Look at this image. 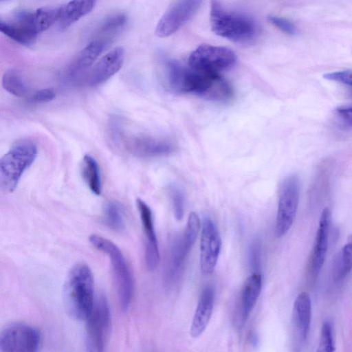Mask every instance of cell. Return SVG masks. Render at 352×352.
Instances as JSON below:
<instances>
[{
  "mask_svg": "<svg viewBox=\"0 0 352 352\" xmlns=\"http://www.w3.org/2000/svg\"><path fill=\"white\" fill-rule=\"evenodd\" d=\"M338 118L346 125L352 126V105L340 107L336 110Z\"/></svg>",
  "mask_w": 352,
  "mask_h": 352,
  "instance_id": "35",
  "label": "cell"
},
{
  "mask_svg": "<svg viewBox=\"0 0 352 352\" xmlns=\"http://www.w3.org/2000/svg\"><path fill=\"white\" fill-rule=\"evenodd\" d=\"M112 130L115 139L121 142L127 152L137 157L164 156L175 150V146L167 140L144 135L125 134L123 129L116 124Z\"/></svg>",
  "mask_w": 352,
  "mask_h": 352,
  "instance_id": "7",
  "label": "cell"
},
{
  "mask_svg": "<svg viewBox=\"0 0 352 352\" xmlns=\"http://www.w3.org/2000/svg\"><path fill=\"white\" fill-rule=\"evenodd\" d=\"M109 43L110 41L100 38L92 40L77 54L69 67V74L76 76L89 69Z\"/></svg>",
  "mask_w": 352,
  "mask_h": 352,
  "instance_id": "19",
  "label": "cell"
},
{
  "mask_svg": "<svg viewBox=\"0 0 352 352\" xmlns=\"http://www.w3.org/2000/svg\"><path fill=\"white\" fill-rule=\"evenodd\" d=\"M262 276L258 272H254L245 280L241 294V321L244 324L253 310L261 294Z\"/></svg>",
  "mask_w": 352,
  "mask_h": 352,
  "instance_id": "18",
  "label": "cell"
},
{
  "mask_svg": "<svg viewBox=\"0 0 352 352\" xmlns=\"http://www.w3.org/2000/svg\"><path fill=\"white\" fill-rule=\"evenodd\" d=\"M201 228V221L198 214L191 212L188 217L186 228L181 239L183 248L188 254L192 248Z\"/></svg>",
  "mask_w": 352,
  "mask_h": 352,
  "instance_id": "28",
  "label": "cell"
},
{
  "mask_svg": "<svg viewBox=\"0 0 352 352\" xmlns=\"http://www.w3.org/2000/svg\"><path fill=\"white\" fill-rule=\"evenodd\" d=\"M221 249L219 231L212 219H203L200 239V270L205 276L211 275L216 267Z\"/></svg>",
  "mask_w": 352,
  "mask_h": 352,
  "instance_id": "11",
  "label": "cell"
},
{
  "mask_svg": "<svg viewBox=\"0 0 352 352\" xmlns=\"http://www.w3.org/2000/svg\"><path fill=\"white\" fill-rule=\"evenodd\" d=\"M311 302L309 295L300 293L296 298L293 307V321L298 333L302 340H306L311 324Z\"/></svg>",
  "mask_w": 352,
  "mask_h": 352,
  "instance_id": "20",
  "label": "cell"
},
{
  "mask_svg": "<svg viewBox=\"0 0 352 352\" xmlns=\"http://www.w3.org/2000/svg\"><path fill=\"white\" fill-rule=\"evenodd\" d=\"M95 299L92 272L86 263H77L69 270L63 287L66 311L76 320H86Z\"/></svg>",
  "mask_w": 352,
  "mask_h": 352,
  "instance_id": "2",
  "label": "cell"
},
{
  "mask_svg": "<svg viewBox=\"0 0 352 352\" xmlns=\"http://www.w3.org/2000/svg\"><path fill=\"white\" fill-rule=\"evenodd\" d=\"M0 30L15 42L27 46H32L38 34L34 28L30 12L28 10L17 12L12 20H0Z\"/></svg>",
  "mask_w": 352,
  "mask_h": 352,
  "instance_id": "14",
  "label": "cell"
},
{
  "mask_svg": "<svg viewBox=\"0 0 352 352\" xmlns=\"http://www.w3.org/2000/svg\"><path fill=\"white\" fill-rule=\"evenodd\" d=\"M126 16L124 14H116L106 18L98 27V38L111 42L116 34L126 25Z\"/></svg>",
  "mask_w": 352,
  "mask_h": 352,
  "instance_id": "27",
  "label": "cell"
},
{
  "mask_svg": "<svg viewBox=\"0 0 352 352\" xmlns=\"http://www.w3.org/2000/svg\"><path fill=\"white\" fill-rule=\"evenodd\" d=\"M82 174L87 186L96 195L102 192V180L98 164L94 157L85 155L82 162Z\"/></svg>",
  "mask_w": 352,
  "mask_h": 352,
  "instance_id": "22",
  "label": "cell"
},
{
  "mask_svg": "<svg viewBox=\"0 0 352 352\" xmlns=\"http://www.w3.org/2000/svg\"><path fill=\"white\" fill-rule=\"evenodd\" d=\"M124 60V50L121 47H117L107 53L90 70L89 84L96 86L109 80L120 69Z\"/></svg>",
  "mask_w": 352,
  "mask_h": 352,
  "instance_id": "15",
  "label": "cell"
},
{
  "mask_svg": "<svg viewBox=\"0 0 352 352\" xmlns=\"http://www.w3.org/2000/svg\"><path fill=\"white\" fill-rule=\"evenodd\" d=\"M41 345L40 331L25 323H11L0 334V352H34Z\"/></svg>",
  "mask_w": 352,
  "mask_h": 352,
  "instance_id": "9",
  "label": "cell"
},
{
  "mask_svg": "<svg viewBox=\"0 0 352 352\" xmlns=\"http://www.w3.org/2000/svg\"><path fill=\"white\" fill-rule=\"evenodd\" d=\"M352 270V234L348 238L336 259L333 269L336 282L342 280Z\"/></svg>",
  "mask_w": 352,
  "mask_h": 352,
  "instance_id": "24",
  "label": "cell"
},
{
  "mask_svg": "<svg viewBox=\"0 0 352 352\" xmlns=\"http://www.w3.org/2000/svg\"><path fill=\"white\" fill-rule=\"evenodd\" d=\"M203 0H178L160 19L155 34L161 38L177 32L198 10Z\"/></svg>",
  "mask_w": 352,
  "mask_h": 352,
  "instance_id": "12",
  "label": "cell"
},
{
  "mask_svg": "<svg viewBox=\"0 0 352 352\" xmlns=\"http://www.w3.org/2000/svg\"><path fill=\"white\" fill-rule=\"evenodd\" d=\"M236 61L235 53L229 48L204 44L189 56V66L195 69L218 73L232 67Z\"/></svg>",
  "mask_w": 352,
  "mask_h": 352,
  "instance_id": "10",
  "label": "cell"
},
{
  "mask_svg": "<svg viewBox=\"0 0 352 352\" xmlns=\"http://www.w3.org/2000/svg\"><path fill=\"white\" fill-rule=\"evenodd\" d=\"M111 313L106 296H98L88 317L86 318L85 342L90 352H101L108 342L111 331Z\"/></svg>",
  "mask_w": 352,
  "mask_h": 352,
  "instance_id": "6",
  "label": "cell"
},
{
  "mask_svg": "<svg viewBox=\"0 0 352 352\" xmlns=\"http://www.w3.org/2000/svg\"><path fill=\"white\" fill-rule=\"evenodd\" d=\"M300 184L296 175H291L283 182L278 198L275 223V234L283 236L295 219L299 201Z\"/></svg>",
  "mask_w": 352,
  "mask_h": 352,
  "instance_id": "8",
  "label": "cell"
},
{
  "mask_svg": "<svg viewBox=\"0 0 352 352\" xmlns=\"http://www.w3.org/2000/svg\"><path fill=\"white\" fill-rule=\"evenodd\" d=\"M136 204L145 236V263L148 270L152 271L157 267L160 259L153 212L149 206L142 199H137Z\"/></svg>",
  "mask_w": 352,
  "mask_h": 352,
  "instance_id": "13",
  "label": "cell"
},
{
  "mask_svg": "<svg viewBox=\"0 0 352 352\" xmlns=\"http://www.w3.org/2000/svg\"><path fill=\"white\" fill-rule=\"evenodd\" d=\"M210 25L218 36L239 43L253 39L257 33V27L250 17L228 12L219 1L212 0L210 4Z\"/></svg>",
  "mask_w": 352,
  "mask_h": 352,
  "instance_id": "5",
  "label": "cell"
},
{
  "mask_svg": "<svg viewBox=\"0 0 352 352\" xmlns=\"http://www.w3.org/2000/svg\"><path fill=\"white\" fill-rule=\"evenodd\" d=\"M260 240L254 239L250 245L249 251L250 265L254 272H258L261 261V243Z\"/></svg>",
  "mask_w": 352,
  "mask_h": 352,
  "instance_id": "33",
  "label": "cell"
},
{
  "mask_svg": "<svg viewBox=\"0 0 352 352\" xmlns=\"http://www.w3.org/2000/svg\"><path fill=\"white\" fill-rule=\"evenodd\" d=\"M267 19L272 25L287 34L294 35L296 33V26L287 19L271 15Z\"/></svg>",
  "mask_w": 352,
  "mask_h": 352,
  "instance_id": "32",
  "label": "cell"
},
{
  "mask_svg": "<svg viewBox=\"0 0 352 352\" xmlns=\"http://www.w3.org/2000/svg\"><path fill=\"white\" fill-rule=\"evenodd\" d=\"M2 86L10 94L16 97H25L30 92L29 86L21 73L10 69L2 76Z\"/></svg>",
  "mask_w": 352,
  "mask_h": 352,
  "instance_id": "23",
  "label": "cell"
},
{
  "mask_svg": "<svg viewBox=\"0 0 352 352\" xmlns=\"http://www.w3.org/2000/svg\"><path fill=\"white\" fill-rule=\"evenodd\" d=\"M169 87L180 94H194L214 101L230 100L233 91L218 73H210L185 67L177 61L166 62Z\"/></svg>",
  "mask_w": 352,
  "mask_h": 352,
  "instance_id": "1",
  "label": "cell"
},
{
  "mask_svg": "<svg viewBox=\"0 0 352 352\" xmlns=\"http://www.w3.org/2000/svg\"><path fill=\"white\" fill-rule=\"evenodd\" d=\"M330 211L324 208L321 214L314 246L311 255L309 268L313 277H316L324 264L327 248L329 232Z\"/></svg>",
  "mask_w": 352,
  "mask_h": 352,
  "instance_id": "16",
  "label": "cell"
},
{
  "mask_svg": "<svg viewBox=\"0 0 352 352\" xmlns=\"http://www.w3.org/2000/svg\"><path fill=\"white\" fill-rule=\"evenodd\" d=\"M37 155V145L33 140L22 139L16 142L0 160L1 188L9 192L14 191Z\"/></svg>",
  "mask_w": 352,
  "mask_h": 352,
  "instance_id": "4",
  "label": "cell"
},
{
  "mask_svg": "<svg viewBox=\"0 0 352 352\" xmlns=\"http://www.w3.org/2000/svg\"><path fill=\"white\" fill-rule=\"evenodd\" d=\"M103 217L105 224L113 230L120 232L124 229L123 212L121 206L116 201H109L105 204Z\"/></svg>",
  "mask_w": 352,
  "mask_h": 352,
  "instance_id": "26",
  "label": "cell"
},
{
  "mask_svg": "<svg viewBox=\"0 0 352 352\" xmlns=\"http://www.w3.org/2000/svg\"><path fill=\"white\" fill-rule=\"evenodd\" d=\"M89 241L109 258L119 305L122 311H126L133 298L134 283L125 257L115 243L100 235L91 234Z\"/></svg>",
  "mask_w": 352,
  "mask_h": 352,
  "instance_id": "3",
  "label": "cell"
},
{
  "mask_svg": "<svg viewBox=\"0 0 352 352\" xmlns=\"http://www.w3.org/2000/svg\"><path fill=\"white\" fill-rule=\"evenodd\" d=\"M60 11L59 7H43L33 12V23L36 31L39 34L47 30L57 22Z\"/></svg>",
  "mask_w": 352,
  "mask_h": 352,
  "instance_id": "25",
  "label": "cell"
},
{
  "mask_svg": "<svg viewBox=\"0 0 352 352\" xmlns=\"http://www.w3.org/2000/svg\"><path fill=\"white\" fill-rule=\"evenodd\" d=\"M215 289L212 285H207L202 290L190 328L192 338H197L206 330L214 304Z\"/></svg>",
  "mask_w": 352,
  "mask_h": 352,
  "instance_id": "17",
  "label": "cell"
},
{
  "mask_svg": "<svg viewBox=\"0 0 352 352\" xmlns=\"http://www.w3.org/2000/svg\"><path fill=\"white\" fill-rule=\"evenodd\" d=\"M97 0H70L60 6L57 21L60 30H65L91 11Z\"/></svg>",
  "mask_w": 352,
  "mask_h": 352,
  "instance_id": "21",
  "label": "cell"
},
{
  "mask_svg": "<svg viewBox=\"0 0 352 352\" xmlns=\"http://www.w3.org/2000/svg\"><path fill=\"white\" fill-rule=\"evenodd\" d=\"M335 351L333 326L330 321L325 320L322 326L318 351L332 352Z\"/></svg>",
  "mask_w": 352,
  "mask_h": 352,
  "instance_id": "29",
  "label": "cell"
},
{
  "mask_svg": "<svg viewBox=\"0 0 352 352\" xmlns=\"http://www.w3.org/2000/svg\"><path fill=\"white\" fill-rule=\"evenodd\" d=\"M56 97V93L52 88H44L36 91L32 96L31 100L35 102H47L52 101Z\"/></svg>",
  "mask_w": 352,
  "mask_h": 352,
  "instance_id": "34",
  "label": "cell"
},
{
  "mask_svg": "<svg viewBox=\"0 0 352 352\" xmlns=\"http://www.w3.org/2000/svg\"><path fill=\"white\" fill-rule=\"evenodd\" d=\"M329 80L340 82L352 89V70L333 72L324 74Z\"/></svg>",
  "mask_w": 352,
  "mask_h": 352,
  "instance_id": "31",
  "label": "cell"
},
{
  "mask_svg": "<svg viewBox=\"0 0 352 352\" xmlns=\"http://www.w3.org/2000/svg\"><path fill=\"white\" fill-rule=\"evenodd\" d=\"M7 1V0H1V1Z\"/></svg>",
  "mask_w": 352,
  "mask_h": 352,
  "instance_id": "36",
  "label": "cell"
},
{
  "mask_svg": "<svg viewBox=\"0 0 352 352\" xmlns=\"http://www.w3.org/2000/svg\"><path fill=\"white\" fill-rule=\"evenodd\" d=\"M169 193L173 210L177 220L181 221L184 213V196L182 190L176 185L169 186Z\"/></svg>",
  "mask_w": 352,
  "mask_h": 352,
  "instance_id": "30",
  "label": "cell"
}]
</instances>
